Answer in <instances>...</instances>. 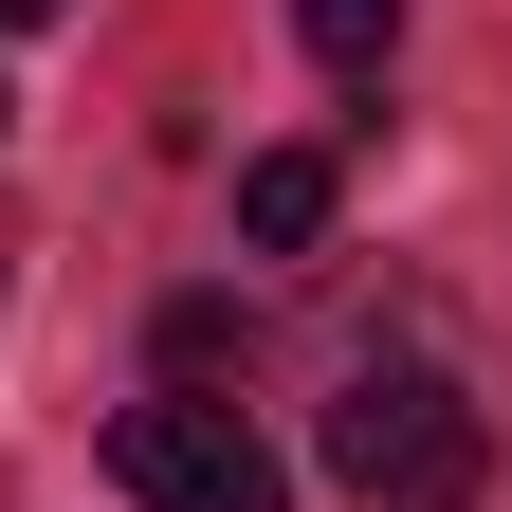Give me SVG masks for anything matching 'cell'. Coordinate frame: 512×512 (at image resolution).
I'll list each match as a JSON object with an SVG mask.
<instances>
[{
  "instance_id": "5",
  "label": "cell",
  "mask_w": 512,
  "mask_h": 512,
  "mask_svg": "<svg viewBox=\"0 0 512 512\" xmlns=\"http://www.w3.org/2000/svg\"><path fill=\"white\" fill-rule=\"evenodd\" d=\"M165 366H183V384L256 366V311H238V293H183V311H165Z\"/></svg>"
},
{
  "instance_id": "6",
  "label": "cell",
  "mask_w": 512,
  "mask_h": 512,
  "mask_svg": "<svg viewBox=\"0 0 512 512\" xmlns=\"http://www.w3.org/2000/svg\"><path fill=\"white\" fill-rule=\"evenodd\" d=\"M37 19H55V0H0V37H37Z\"/></svg>"
},
{
  "instance_id": "1",
  "label": "cell",
  "mask_w": 512,
  "mask_h": 512,
  "mask_svg": "<svg viewBox=\"0 0 512 512\" xmlns=\"http://www.w3.org/2000/svg\"><path fill=\"white\" fill-rule=\"evenodd\" d=\"M311 439H330V494H366V512H476L494 494V421L439 366H403V348H366Z\"/></svg>"
},
{
  "instance_id": "3",
  "label": "cell",
  "mask_w": 512,
  "mask_h": 512,
  "mask_svg": "<svg viewBox=\"0 0 512 512\" xmlns=\"http://www.w3.org/2000/svg\"><path fill=\"white\" fill-rule=\"evenodd\" d=\"M330 202H348L330 147H256V165H238V238H256V256H311V238H330Z\"/></svg>"
},
{
  "instance_id": "4",
  "label": "cell",
  "mask_w": 512,
  "mask_h": 512,
  "mask_svg": "<svg viewBox=\"0 0 512 512\" xmlns=\"http://www.w3.org/2000/svg\"><path fill=\"white\" fill-rule=\"evenodd\" d=\"M293 37L330 55V74H384V55H403V0H293Z\"/></svg>"
},
{
  "instance_id": "2",
  "label": "cell",
  "mask_w": 512,
  "mask_h": 512,
  "mask_svg": "<svg viewBox=\"0 0 512 512\" xmlns=\"http://www.w3.org/2000/svg\"><path fill=\"white\" fill-rule=\"evenodd\" d=\"M110 476L147 494V512H293V476H275V439H256L238 403H128L110 421Z\"/></svg>"
},
{
  "instance_id": "7",
  "label": "cell",
  "mask_w": 512,
  "mask_h": 512,
  "mask_svg": "<svg viewBox=\"0 0 512 512\" xmlns=\"http://www.w3.org/2000/svg\"><path fill=\"white\" fill-rule=\"evenodd\" d=\"M0 128H19V92H0Z\"/></svg>"
}]
</instances>
